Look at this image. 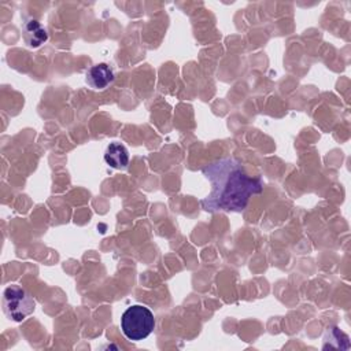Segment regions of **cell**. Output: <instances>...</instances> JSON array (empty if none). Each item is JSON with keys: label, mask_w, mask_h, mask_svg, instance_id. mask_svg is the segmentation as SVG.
Wrapping results in <instances>:
<instances>
[{"label": "cell", "mask_w": 351, "mask_h": 351, "mask_svg": "<svg viewBox=\"0 0 351 351\" xmlns=\"http://www.w3.org/2000/svg\"><path fill=\"white\" fill-rule=\"evenodd\" d=\"M202 171L211 184V192L200 202L208 213H240L252 195L263 191L262 178L248 176L240 160L232 156L218 159L204 166Z\"/></svg>", "instance_id": "6da1fadb"}, {"label": "cell", "mask_w": 351, "mask_h": 351, "mask_svg": "<svg viewBox=\"0 0 351 351\" xmlns=\"http://www.w3.org/2000/svg\"><path fill=\"white\" fill-rule=\"evenodd\" d=\"M155 326L152 311L141 304L128 307L121 317V329L123 335L132 341L144 340L151 335Z\"/></svg>", "instance_id": "7a4b0ae2"}, {"label": "cell", "mask_w": 351, "mask_h": 351, "mask_svg": "<svg viewBox=\"0 0 351 351\" xmlns=\"http://www.w3.org/2000/svg\"><path fill=\"white\" fill-rule=\"evenodd\" d=\"M1 304L4 314L15 322L23 321L36 308L34 299L16 284H12L4 289Z\"/></svg>", "instance_id": "3957f363"}, {"label": "cell", "mask_w": 351, "mask_h": 351, "mask_svg": "<svg viewBox=\"0 0 351 351\" xmlns=\"http://www.w3.org/2000/svg\"><path fill=\"white\" fill-rule=\"evenodd\" d=\"M114 71L107 63H97L92 66L85 75V81L92 89H106L114 82Z\"/></svg>", "instance_id": "277c9868"}, {"label": "cell", "mask_w": 351, "mask_h": 351, "mask_svg": "<svg viewBox=\"0 0 351 351\" xmlns=\"http://www.w3.org/2000/svg\"><path fill=\"white\" fill-rule=\"evenodd\" d=\"M22 36L30 48H38L48 40L47 29L37 19H27L23 22Z\"/></svg>", "instance_id": "5b68a950"}, {"label": "cell", "mask_w": 351, "mask_h": 351, "mask_svg": "<svg viewBox=\"0 0 351 351\" xmlns=\"http://www.w3.org/2000/svg\"><path fill=\"white\" fill-rule=\"evenodd\" d=\"M104 160L110 167L125 170L129 165V152L123 144L114 141L107 145L104 152Z\"/></svg>", "instance_id": "8992f818"}]
</instances>
